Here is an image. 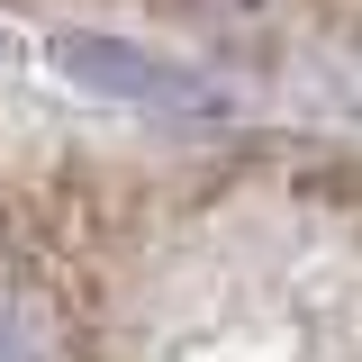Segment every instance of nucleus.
Masks as SVG:
<instances>
[{
  "label": "nucleus",
  "instance_id": "nucleus-1",
  "mask_svg": "<svg viewBox=\"0 0 362 362\" xmlns=\"http://www.w3.org/2000/svg\"><path fill=\"white\" fill-rule=\"evenodd\" d=\"M0 362H73V335H64L54 299L18 290V281H0Z\"/></svg>",
  "mask_w": 362,
  "mask_h": 362
},
{
  "label": "nucleus",
  "instance_id": "nucleus-2",
  "mask_svg": "<svg viewBox=\"0 0 362 362\" xmlns=\"http://www.w3.org/2000/svg\"><path fill=\"white\" fill-rule=\"evenodd\" d=\"M218 37H235V45H263L272 37V18H281V0H190Z\"/></svg>",
  "mask_w": 362,
  "mask_h": 362
}]
</instances>
